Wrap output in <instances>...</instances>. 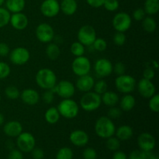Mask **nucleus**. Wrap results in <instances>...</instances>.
Wrapping results in <instances>:
<instances>
[{
	"label": "nucleus",
	"mask_w": 159,
	"mask_h": 159,
	"mask_svg": "<svg viewBox=\"0 0 159 159\" xmlns=\"http://www.w3.org/2000/svg\"><path fill=\"white\" fill-rule=\"evenodd\" d=\"M105 0H86L89 6L93 8H100L103 6Z\"/></svg>",
	"instance_id": "obj_52"
},
{
	"label": "nucleus",
	"mask_w": 159,
	"mask_h": 159,
	"mask_svg": "<svg viewBox=\"0 0 159 159\" xmlns=\"http://www.w3.org/2000/svg\"><path fill=\"white\" fill-rule=\"evenodd\" d=\"M142 28L145 32L154 33L157 28V23L155 19L149 16H145L142 20Z\"/></svg>",
	"instance_id": "obj_30"
},
{
	"label": "nucleus",
	"mask_w": 159,
	"mask_h": 159,
	"mask_svg": "<svg viewBox=\"0 0 159 159\" xmlns=\"http://www.w3.org/2000/svg\"><path fill=\"white\" fill-rule=\"evenodd\" d=\"M69 141L76 147H85L89 143V137L85 130H75L70 134Z\"/></svg>",
	"instance_id": "obj_17"
},
{
	"label": "nucleus",
	"mask_w": 159,
	"mask_h": 159,
	"mask_svg": "<svg viewBox=\"0 0 159 159\" xmlns=\"http://www.w3.org/2000/svg\"><path fill=\"white\" fill-rule=\"evenodd\" d=\"M70 51L74 56L80 57V56H83L85 54V47L79 41H75L71 43V47H70Z\"/></svg>",
	"instance_id": "obj_31"
},
{
	"label": "nucleus",
	"mask_w": 159,
	"mask_h": 159,
	"mask_svg": "<svg viewBox=\"0 0 159 159\" xmlns=\"http://www.w3.org/2000/svg\"><path fill=\"white\" fill-rule=\"evenodd\" d=\"M147 159H159L158 155L152 152H147Z\"/></svg>",
	"instance_id": "obj_54"
},
{
	"label": "nucleus",
	"mask_w": 159,
	"mask_h": 159,
	"mask_svg": "<svg viewBox=\"0 0 159 159\" xmlns=\"http://www.w3.org/2000/svg\"><path fill=\"white\" fill-rule=\"evenodd\" d=\"M11 14L6 8L0 7V28L7 26L9 23Z\"/></svg>",
	"instance_id": "obj_35"
},
{
	"label": "nucleus",
	"mask_w": 159,
	"mask_h": 159,
	"mask_svg": "<svg viewBox=\"0 0 159 159\" xmlns=\"http://www.w3.org/2000/svg\"><path fill=\"white\" fill-rule=\"evenodd\" d=\"M1 99H2V96H1V95H0V101H1Z\"/></svg>",
	"instance_id": "obj_57"
},
{
	"label": "nucleus",
	"mask_w": 159,
	"mask_h": 159,
	"mask_svg": "<svg viewBox=\"0 0 159 159\" xmlns=\"http://www.w3.org/2000/svg\"><path fill=\"white\" fill-rule=\"evenodd\" d=\"M83 159H96L97 158V152L93 148H86L82 152Z\"/></svg>",
	"instance_id": "obj_44"
},
{
	"label": "nucleus",
	"mask_w": 159,
	"mask_h": 159,
	"mask_svg": "<svg viewBox=\"0 0 159 159\" xmlns=\"http://www.w3.org/2000/svg\"><path fill=\"white\" fill-rule=\"evenodd\" d=\"M95 80L93 76L89 74L85 75L79 76L77 81H76L75 88L78 89L80 92L86 93V92L92 91L94 85Z\"/></svg>",
	"instance_id": "obj_19"
},
{
	"label": "nucleus",
	"mask_w": 159,
	"mask_h": 159,
	"mask_svg": "<svg viewBox=\"0 0 159 159\" xmlns=\"http://www.w3.org/2000/svg\"><path fill=\"white\" fill-rule=\"evenodd\" d=\"M10 53V48L7 43L4 42L0 43V56L1 57H6Z\"/></svg>",
	"instance_id": "obj_51"
},
{
	"label": "nucleus",
	"mask_w": 159,
	"mask_h": 159,
	"mask_svg": "<svg viewBox=\"0 0 159 159\" xmlns=\"http://www.w3.org/2000/svg\"><path fill=\"white\" fill-rule=\"evenodd\" d=\"M113 64L107 58H99L94 64L95 73L100 78L110 76L113 73Z\"/></svg>",
	"instance_id": "obj_13"
},
{
	"label": "nucleus",
	"mask_w": 159,
	"mask_h": 159,
	"mask_svg": "<svg viewBox=\"0 0 159 159\" xmlns=\"http://www.w3.org/2000/svg\"><path fill=\"white\" fill-rule=\"evenodd\" d=\"M113 159H128V157L122 151H116L113 155Z\"/></svg>",
	"instance_id": "obj_53"
},
{
	"label": "nucleus",
	"mask_w": 159,
	"mask_h": 159,
	"mask_svg": "<svg viewBox=\"0 0 159 159\" xmlns=\"http://www.w3.org/2000/svg\"><path fill=\"white\" fill-rule=\"evenodd\" d=\"M113 72L117 76L122 75L126 73V66L123 62H116L114 65H113Z\"/></svg>",
	"instance_id": "obj_45"
},
{
	"label": "nucleus",
	"mask_w": 159,
	"mask_h": 159,
	"mask_svg": "<svg viewBox=\"0 0 159 159\" xmlns=\"http://www.w3.org/2000/svg\"><path fill=\"white\" fill-rule=\"evenodd\" d=\"M35 34L37 40L43 43H51L55 37L54 28L47 23H40L36 28Z\"/></svg>",
	"instance_id": "obj_10"
},
{
	"label": "nucleus",
	"mask_w": 159,
	"mask_h": 159,
	"mask_svg": "<svg viewBox=\"0 0 159 159\" xmlns=\"http://www.w3.org/2000/svg\"><path fill=\"white\" fill-rule=\"evenodd\" d=\"M78 9L77 0H62L60 3V11L65 15L72 16Z\"/></svg>",
	"instance_id": "obj_23"
},
{
	"label": "nucleus",
	"mask_w": 159,
	"mask_h": 159,
	"mask_svg": "<svg viewBox=\"0 0 159 159\" xmlns=\"http://www.w3.org/2000/svg\"><path fill=\"white\" fill-rule=\"evenodd\" d=\"M3 132L9 138H17L23 132V126L17 120L9 121L4 125Z\"/></svg>",
	"instance_id": "obj_21"
},
{
	"label": "nucleus",
	"mask_w": 159,
	"mask_h": 159,
	"mask_svg": "<svg viewBox=\"0 0 159 159\" xmlns=\"http://www.w3.org/2000/svg\"><path fill=\"white\" fill-rule=\"evenodd\" d=\"M7 159H23V152L19 149H12L8 155Z\"/></svg>",
	"instance_id": "obj_49"
},
{
	"label": "nucleus",
	"mask_w": 159,
	"mask_h": 159,
	"mask_svg": "<svg viewBox=\"0 0 159 159\" xmlns=\"http://www.w3.org/2000/svg\"><path fill=\"white\" fill-rule=\"evenodd\" d=\"M138 145L139 148L144 152H152L156 145V141L152 134L144 132L138 136Z\"/></svg>",
	"instance_id": "obj_16"
},
{
	"label": "nucleus",
	"mask_w": 159,
	"mask_h": 159,
	"mask_svg": "<svg viewBox=\"0 0 159 159\" xmlns=\"http://www.w3.org/2000/svg\"><path fill=\"white\" fill-rule=\"evenodd\" d=\"M101 104V96L94 91L84 93V95L80 99V107L86 112L95 111L100 107Z\"/></svg>",
	"instance_id": "obj_4"
},
{
	"label": "nucleus",
	"mask_w": 159,
	"mask_h": 159,
	"mask_svg": "<svg viewBox=\"0 0 159 159\" xmlns=\"http://www.w3.org/2000/svg\"><path fill=\"white\" fill-rule=\"evenodd\" d=\"M40 9L43 16L53 18L60 12V3L57 0H43Z\"/></svg>",
	"instance_id": "obj_14"
},
{
	"label": "nucleus",
	"mask_w": 159,
	"mask_h": 159,
	"mask_svg": "<svg viewBox=\"0 0 159 159\" xmlns=\"http://www.w3.org/2000/svg\"><path fill=\"white\" fill-rule=\"evenodd\" d=\"M120 108L124 112H129L133 110L136 104V99L134 96L130 94H124L121 99L119 100Z\"/></svg>",
	"instance_id": "obj_22"
},
{
	"label": "nucleus",
	"mask_w": 159,
	"mask_h": 159,
	"mask_svg": "<svg viewBox=\"0 0 159 159\" xmlns=\"http://www.w3.org/2000/svg\"><path fill=\"white\" fill-rule=\"evenodd\" d=\"M10 61L15 65H23L29 61L30 58V53L23 47H18L14 48L9 53Z\"/></svg>",
	"instance_id": "obj_12"
},
{
	"label": "nucleus",
	"mask_w": 159,
	"mask_h": 159,
	"mask_svg": "<svg viewBox=\"0 0 159 159\" xmlns=\"http://www.w3.org/2000/svg\"><path fill=\"white\" fill-rule=\"evenodd\" d=\"M5 95L8 99L11 100H15L20 98V92L19 89L14 85H9L5 89Z\"/></svg>",
	"instance_id": "obj_33"
},
{
	"label": "nucleus",
	"mask_w": 159,
	"mask_h": 159,
	"mask_svg": "<svg viewBox=\"0 0 159 159\" xmlns=\"http://www.w3.org/2000/svg\"><path fill=\"white\" fill-rule=\"evenodd\" d=\"M101 100L105 106L108 107H115L116 106V104H118L120 97L115 92L107 90L103 94L101 95Z\"/></svg>",
	"instance_id": "obj_25"
},
{
	"label": "nucleus",
	"mask_w": 159,
	"mask_h": 159,
	"mask_svg": "<svg viewBox=\"0 0 159 159\" xmlns=\"http://www.w3.org/2000/svg\"><path fill=\"white\" fill-rule=\"evenodd\" d=\"M122 113L123 111L121 110V109L115 106V107H110L108 112H107V116L111 120H117L120 118Z\"/></svg>",
	"instance_id": "obj_38"
},
{
	"label": "nucleus",
	"mask_w": 159,
	"mask_h": 159,
	"mask_svg": "<svg viewBox=\"0 0 159 159\" xmlns=\"http://www.w3.org/2000/svg\"><path fill=\"white\" fill-rule=\"evenodd\" d=\"M20 98L26 105L34 106L40 101V94L34 89H26L20 93Z\"/></svg>",
	"instance_id": "obj_20"
},
{
	"label": "nucleus",
	"mask_w": 159,
	"mask_h": 159,
	"mask_svg": "<svg viewBox=\"0 0 159 159\" xmlns=\"http://www.w3.org/2000/svg\"><path fill=\"white\" fill-rule=\"evenodd\" d=\"M96 31L90 25H84L78 31V41L82 43L85 47L92 46L96 37Z\"/></svg>",
	"instance_id": "obj_7"
},
{
	"label": "nucleus",
	"mask_w": 159,
	"mask_h": 159,
	"mask_svg": "<svg viewBox=\"0 0 159 159\" xmlns=\"http://www.w3.org/2000/svg\"><path fill=\"white\" fill-rule=\"evenodd\" d=\"M9 23L14 29L17 30H23L27 27L29 24V20L26 14L23 12H16L11 15Z\"/></svg>",
	"instance_id": "obj_18"
},
{
	"label": "nucleus",
	"mask_w": 159,
	"mask_h": 159,
	"mask_svg": "<svg viewBox=\"0 0 159 159\" xmlns=\"http://www.w3.org/2000/svg\"><path fill=\"white\" fill-rule=\"evenodd\" d=\"M74 153L71 148L68 147H63L57 151L56 154V159H73Z\"/></svg>",
	"instance_id": "obj_32"
},
{
	"label": "nucleus",
	"mask_w": 159,
	"mask_h": 159,
	"mask_svg": "<svg viewBox=\"0 0 159 159\" xmlns=\"http://www.w3.org/2000/svg\"><path fill=\"white\" fill-rule=\"evenodd\" d=\"M95 132L98 137L103 139H107L113 136L116 131V126L113 120L108 116H100L95 124Z\"/></svg>",
	"instance_id": "obj_1"
},
{
	"label": "nucleus",
	"mask_w": 159,
	"mask_h": 159,
	"mask_svg": "<svg viewBox=\"0 0 159 159\" xmlns=\"http://www.w3.org/2000/svg\"><path fill=\"white\" fill-rule=\"evenodd\" d=\"M5 2H6V0H0V7H1L3 4H4Z\"/></svg>",
	"instance_id": "obj_56"
},
{
	"label": "nucleus",
	"mask_w": 159,
	"mask_h": 159,
	"mask_svg": "<svg viewBox=\"0 0 159 159\" xmlns=\"http://www.w3.org/2000/svg\"><path fill=\"white\" fill-rule=\"evenodd\" d=\"M148 107L151 111L153 113H158L159 112V95L155 93L153 96L149 98Z\"/></svg>",
	"instance_id": "obj_37"
},
{
	"label": "nucleus",
	"mask_w": 159,
	"mask_h": 159,
	"mask_svg": "<svg viewBox=\"0 0 159 159\" xmlns=\"http://www.w3.org/2000/svg\"><path fill=\"white\" fill-rule=\"evenodd\" d=\"M102 6L109 12H115L119 9L120 3L118 0H105Z\"/></svg>",
	"instance_id": "obj_39"
},
{
	"label": "nucleus",
	"mask_w": 159,
	"mask_h": 159,
	"mask_svg": "<svg viewBox=\"0 0 159 159\" xmlns=\"http://www.w3.org/2000/svg\"><path fill=\"white\" fill-rule=\"evenodd\" d=\"M106 146H107V149H109L110 151L116 152V151L119 150L120 148V141L116 137L112 136L107 139Z\"/></svg>",
	"instance_id": "obj_34"
},
{
	"label": "nucleus",
	"mask_w": 159,
	"mask_h": 159,
	"mask_svg": "<svg viewBox=\"0 0 159 159\" xmlns=\"http://www.w3.org/2000/svg\"><path fill=\"white\" fill-rule=\"evenodd\" d=\"M132 24V18L125 12H117L113 16L112 25L114 30L118 32L125 33L130 28Z\"/></svg>",
	"instance_id": "obj_6"
},
{
	"label": "nucleus",
	"mask_w": 159,
	"mask_h": 159,
	"mask_svg": "<svg viewBox=\"0 0 159 159\" xmlns=\"http://www.w3.org/2000/svg\"><path fill=\"white\" fill-rule=\"evenodd\" d=\"M92 65L89 59L85 56L75 57L71 64V69L75 75L77 76L85 75L89 74Z\"/></svg>",
	"instance_id": "obj_11"
},
{
	"label": "nucleus",
	"mask_w": 159,
	"mask_h": 159,
	"mask_svg": "<svg viewBox=\"0 0 159 159\" xmlns=\"http://www.w3.org/2000/svg\"><path fill=\"white\" fill-rule=\"evenodd\" d=\"M4 121H5V117H4V115L0 112V127L4 124Z\"/></svg>",
	"instance_id": "obj_55"
},
{
	"label": "nucleus",
	"mask_w": 159,
	"mask_h": 159,
	"mask_svg": "<svg viewBox=\"0 0 159 159\" xmlns=\"http://www.w3.org/2000/svg\"><path fill=\"white\" fill-rule=\"evenodd\" d=\"M57 108L61 116L68 120L74 119L79 113V104L71 98L62 99Z\"/></svg>",
	"instance_id": "obj_3"
},
{
	"label": "nucleus",
	"mask_w": 159,
	"mask_h": 159,
	"mask_svg": "<svg viewBox=\"0 0 159 159\" xmlns=\"http://www.w3.org/2000/svg\"><path fill=\"white\" fill-rule=\"evenodd\" d=\"M93 48H94L96 51H99V52H102L107 50V42L106 41V40L102 38H96L95 40V41L93 43Z\"/></svg>",
	"instance_id": "obj_40"
},
{
	"label": "nucleus",
	"mask_w": 159,
	"mask_h": 159,
	"mask_svg": "<svg viewBox=\"0 0 159 159\" xmlns=\"http://www.w3.org/2000/svg\"><path fill=\"white\" fill-rule=\"evenodd\" d=\"M93 89L94 90L95 93L101 96L108 90V85L106 82V81L101 79V80L97 81V82H95Z\"/></svg>",
	"instance_id": "obj_36"
},
{
	"label": "nucleus",
	"mask_w": 159,
	"mask_h": 159,
	"mask_svg": "<svg viewBox=\"0 0 159 159\" xmlns=\"http://www.w3.org/2000/svg\"><path fill=\"white\" fill-rule=\"evenodd\" d=\"M137 82L134 78L130 75H119L115 79V86L117 91L123 94H130L136 89Z\"/></svg>",
	"instance_id": "obj_5"
},
{
	"label": "nucleus",
	"mask_w": 159,
	"mask_h": 159,
	"mask_svg": "<svg viewBox=\"0 0 159 159\" xmlns=\"http://www.w3.org/2000/svg\"><path fill=\"white\" fill-rule=\"evenodd\" d=\"M115 134L120 141H126L130 140L133 137L134 130L130 126L122 125L116 129Z\"/></svg>",
	"instance_id": "obj_24"
},
{
	"label": "nucleus",
	"mask_w": 159,
	"mask_h": 159,
	"mask_svg": "<svg viewBox=\"0 0 159 159\" xmlns=\"http://www.w3.org/2000/svg\"><path fill=\"white\" fill-rule=\"evenodd\" d=\"M16 145L23 153L31 152L36 146V139L31 133L23 131L16 138Z\"/></svg>",
	"instance_id": "obj_8"
},
{
	"label": "nucleus",
	"mask_w": 159,
	"mask_h": 159,
	"mask_svg": "<svg viewBox=\"0 0 159 159\" xmlns=\"http://www.w3.org/2000/svg\"><path fill=\"white\" fill-rule=\"evenodd\" d=\"M54 94H55V93L53 91V89L45 90V92L43 94V96H42L43 101L46 104L52 103L53 101H54Z\"/></svg>",
	"instance_id": "obj_46"
},
{
	"label": "nucleus",
	"mask_w": 159,
	"mask_h": 159,
	"mask_svg": "<svg viewBox=\"0 0 159 159\" xmlns=\"http://www.w3.org/2000/svg\"><path fill=\"white\" fill-rule=\"evenodd\" d=\"M11 68L7 63L0 61V80L6 79L10 75Z\"/></svg>",
	"instance_id": "obj_41"
},
{
	"label": "nucleus",
	"mask_w": 159,
	"mask_h": 159,
	"mask_svg": "<svg viewBox=\"0 0 159 159\" xmlns=\"http://www.w3.org/2000/svg\"><path fill=\"white\" fill-rule=\"evenodd\" d=\"M139 94L145 99H149L156 93V88L152 80L142 78L136 85Z\"/></svg>",
	"instance_id": "obj_15"
},
{
	"label": "nucleus",
	"mask_w": 159,
	"mask_h": 159,
	"mask_svg": "<svg viewBox=\"0 0 159 159\" xmlns=\"http://www.w3.org/2000/svg\"><path fill=\"white\" fill-rule=\"evenodd\" d=\"M61 115L57 107H51L46 110L44 113V119L49 124H55L59 121Z\"/></svg>",
	"instance_id": "obj_27"
},
{
	"label": "nucleus",
	"mask_w": 159,
	"mask_h": 159,
	"mask_svg": "<svg viewBox=\"0 0 159 159\" xmlns=\"http://www.w3.org/2000/svg\"><path fill=\"white\" fill-rule=\"evenodd\" d=\"M128 159H147V152L141 149L134 150L129 155Z\"/></svg>",
	"instance_id": "obj_43"
},
{
	"label": "nucleus",
	"mask_w": 159,
	"mask_h": 159,
	"mask_svg": "<svg viewBox=\"0 0 159 159\" xmlns=\"http://www.w3.org/2000/svg\"><path fill=\"white\" fill-rule=\"evenodd\" d=\"M37 85L43 89H51L57 84V76L54 71L50 68H43L39 70L35 76Z\"/></svg>",
	"instance_id": "obj_2"
},
{
	"label": "nucleus",
	"mask_w": 159,
	"mask_h": 159,
	"mask_svg": "<svg viewBox=\"0 0 159 159\" xmlns=\"http://www.w3.org/2000/svg\"><path fill=\"white\" fill-rule=\"evenodd\" d=\"M155 76V70L152 67H147L143 71V78L148 80H152Z\"/></svg>",
	"instance_id": "obj_48"
},
{
	"label": "nucleus",
	"mask_w": 159,
	"mask_h": 159,
	"mask_svg": "<svg viewBox=\"0 0 159 159\" xmlns=\"http://www.w3.org/2000/svg\"><path fill=\"white\" fill-rule=\"evenodd\" d=\"M143 9L148 15H155L159 11V0H145Z\"/></svg>",
	"instance_id": "obj_29"
},
{
	"label": "nucleus",
	"mask_w": 159,
	"mask_h": 159,
	"mask_svg": "<svg viewBox=\"0 0 159 159\" xmlns=\"http://www.w3.org/2000/svg\"><path fill=\"white\" fill-rule=\"evenodd\" d=\"M146 16V13L143 8H138L132 13V17L136 21H142Z\"/></svg>",
	"instance_id": "obj_47"
},
{
	"label": "nucleus",
	"mask_w": 159,
	"mask_h": 159,
	"mask_svg": "<svg viewBox=\"0 0 159 159\" xmlns=\"http://www.w3.org/2000/svg\"><path fill=\"white\" fill-rule=\"evenodd\" d=\"M31 155L33 159H43L44 158V152L40 148H34L31 151Z\"/></svg>",
	"instance_id": "obj_50"
},
{
	"label": "nucleus",
	"mask_w": 159,
	"mask_h": 159,
	"mask_svg": "<svg viewBox=\"0 0 159 159\" xmlns=\"http://www.w3.org/2000/svg\"><path fill=\"white\" fill-rule=\"evenodd\" d=\"M127 37L124 33L116 31L113 37V41L117 46H123L126 43Z\"/></svg>",
	"instance_id": "obj_42"
},
{
	"label": "nucleus",
	"mask_w": 159,
	"mask_h": 159,
	"mask_svg": "<svg viewBox=\"0 0 159 159\" xmlns=\"http://www.w3.org/2000/svg\"><path fill=\"white\" fill-rule=\"evenodd\" d=\"M51 89L62 99H70L74 96L76 88L75 85L70 81L61 80L57 82L55 86Z\"/></svg>",
	"instance_id": "obj_9"
},
{
	"label": "nucleus",
	"mask_w": 159,
	"mask_h": 159,
	"mask_svg": "<svg viewBox=\"0 0 159 159\" xmlns=\"http://www.w3.org/2000/svg\"><path fill=\"white\" fill-rule=\"evenodd\" d=\"M5 3L7 10L12 13L22 12L26 6L25 0H6Z\"/></svg>",
	"instance_id": "obj_26"
},
{
	"label": "nucleus",
	"mask_w": 159,
	"mask_h": 159,
	"mask_svg": "<svg viewBox=\"0 0 159 159\" xmlns=\"http://www.w3.org/2000/svg\"><path fill=\"white\" fill-rule=\"evenodd\" d=\"M45 54L51 61L57 60L61 55L60 47L56 43H49L45 50Z\"/></svg>",
	"instance_id": "obj_28"
}]
</instances>
